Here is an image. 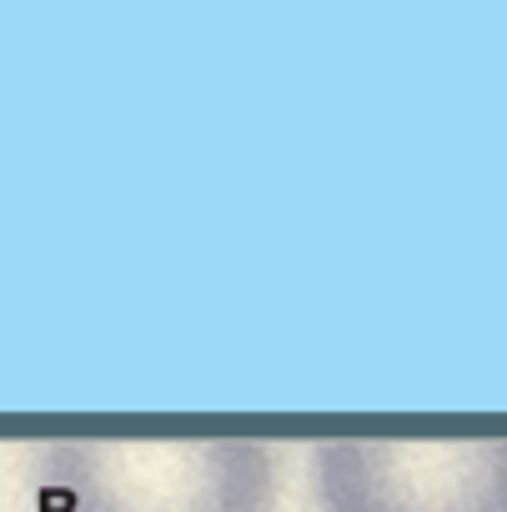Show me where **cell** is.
I'll use <instances>...</instances> for the list:
<instances>
[{"label":"cell","mask_w":507,"mask_h":512,"mask_svg":"<svg viewBox=\"0 0 507 512\" xmlns=\"http://www.w3.org/2000/svg\"><path fill=\"white\" fill-rule=\"evenodd\" d=\"M312 487L322 512H507V437H337Z\"/></svg>","instance_id":"7a4b0ae2"},{"label":"cell","mask_w":507,"mask_h":512,"mask_svg":"<svg viewBox=\"0 0 507 512\" xmlns=\"http://www.w3.org/2000/svg\"><path fill=\"white\" fill-rule=\"evenodd\" d=\"M41 512H272V447L196 442H56L36 467Z\"/></svg>","instance_id":"6da1fadb"}]
</instances>
